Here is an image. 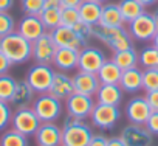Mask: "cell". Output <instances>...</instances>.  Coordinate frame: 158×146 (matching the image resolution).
I'll use <instances>...</instances> for the list:
<instances>
[{"label": "cell", "mask_w": 158, "mask_h": 146, "mask_svg": "<svg viewBox=\"0 0 158 146\" xmlns=\"http://www.w3.org/2000/svg\"><path fill=\"white\" fill-rule=\"evenodd\" d=\"M0 51L11 61L13 65L33 59V44L17 31L0 39Z\"/></svg>", "instance_id": "6da1fadb"}, {"label": "cell", "mask_w": 158, "mask_h": 146, "mask_svg": "<svg viewBox=\"0 0 158 146\" xmlns=\"http://www.w3.org/2000/svg\"><path fill=\"white\" fill-rule=\"evenodd\" d=\"M93 137V129L84 120L67 115L62 123V146H87Z\"/></svg>", "instance_id": "7a4b0ae2"}, {"label": "cell", "mask_w": 158, "mask_h": 146, "mask_svg": "<svg viewBox=\"0 0 158 146\" xmlns=\"http://www.w3.org/2000/svg\"><path fill=\"white\" fill-rule=\"evenodd\" d=\"M93 37L109 47L112 51L127 50L133 47V37L124 27H101L93 28Z\"/></svg>", "instance_id": "3957f363"}, {"label": "cell", "mask_w": 158, "mask_h": 146, "mask_svg": "<svg viewBox=\"0 0 158 146\" xmlns=\"http://www.w3.org/2000/svg\"><path fill=\"white\" fill-rule=\"evenodd\" d=\"M31 107L36 112L40 123H56L60 118L62 110H64L62 101L54 98L53 95H50L48 92L40 93L37 98H34Z\"/></svg>", "instance_id": "277c9868"}, {"label": "cell", "mask_w": 158, "mask_h": 146, "mask_svg": "<svg viewBox=\"0 0 158 146\" xmlns=\"http://www.w3.org/2000/svg\"><path fill=\"white\" fill-rule=\"evenodd\" d=\"M54 70L50 64H34L27 71V83L31 86V89L36 93H47L50 90V86L53 83Z\"/></svg>", "instance_id": "5b68a950"}, {"label": "cell", "mask_w": 158, "mask_h": 146, "mask_svg": "<svg viewBox=\"0 0 158 146\" xmlns=\"http://www.w3.org/2000/svg\"><path fill=\"white\" fill-rule=\"evenodd\" d=\"M127 31L136 41L152 42L155 33L158 31V27L155 24V19H153L152 13L144 11L141 16H138L136 19H133L132 22L127 24Z\"/></svg>", "instance_id": "8992f818"}, {"label": "cell", "mask_w": 158, "mask_h": 146, "mask_svg": "<svg viewBox=\"0 0 158 146\" xmlns=\"http://www.w3.org/2000/svg\"><path fill=\"white\" fill-rule=\"evenodd\" d=\"M121 118V110L118 106H110V104H101V103H96L93 110H92V115H90V120H92V124L101 131H110L116 126V123L119 121Z\"/></svg>", "instance_id": "52a82bcc"}, {"label": "cell", "mask_w": 158, "mask_h": 146, "mask_svg": "<svg viewBox=\"0 0 158 146\" xmlns=\"http://www.w3.org/2000/svg\"><path fill=\"white\" fill-rule=\"evenodd\" d=\"M40 126V120L37 118L36 112L33 110V107H19L13 112L11 117V127L16 129L17 132L30 137L34 135L36 131Z\"/></svg>", "instance_id": "ba28073f"}, {"label": "cell", "mask_w": 158, "mask_h": 146, "mask_svg": "<svg viewBox=\"0 0 158 146\" xmlns=\"http://www.w3.org/2000/svg\"><path fill=\"white\" fill-rule=\"evenodd\" d=\"M107 61V56L102 48L95 45H85L79 50L77 59V70L87 73H98L101 65Z\"/></svg>", "instance_id": "9c48e42d"}, {"label": "cell", "mask_w": 158, "mask_h": 146, "mask_svg": "<svg viewBox=\"0 0 158 146\" xmlns=\"http://www.w3.org/2000/svg\"><path fill=\"white\" fill-rule=\"evenodd\" d=\"M95 104H96V103H95L93 97L82 95V93H76V92H74L71 97H68V98L65 100L67 115H71V117L79 118V120L90 118Z\"/></svg>", "instance_id": "30bf717a"}, {"label": "cell", "mask_w": 158, "mask_h": 146, "mask_svg": "<svg viewBox=\"0 0 158 146\" xmlns=\"http://www.w3.org/2000/svg\"><path fill=\"white\" fill-rule=\"evenodd\" d=\"M33 44V59L37 64H53L57 45L54 44L50 31H45L40 37L31 42Z\"/></svg>", "instance_id": "8fae6325"}, {"label": "cell", "mask_w": 158, "mask_h": 146, "mask_svg": "<svg viewBox=\"0 0 158 146\" xmlns=\"http://www.w3.org/2000/svg\"><path fill=\"white\" fill-rule=\"evenodd\" d=\"M119 137L124 140L127 146H152L153 143V135L144 124L129 123L123 127Z\"/></svg>", "instance_id": "7c38bea8"}, {"label": "cell", "mask_w": 158, "mask_h": 146, "mask_svg": "<svg viewBox=\"0 0 158 146\" xmlns=\"http://www.w3.org/2000/svg\"><path fill=\"white\" fill-rule=\"evenodd\" d=\"M152 109L149 107L146 97H133L126 104V117L130 123L135 124H146Z\"/></svg>", "instance_id": "4fadbf2b"}, {"label": "cell", "mask_w": 158, "mask_h": 146, "mask_svg": "<svg viewBox=\"0 0 158 146\" xmlns=\"http://www.w3.org/2000/svg\"><path fill=\"white\" fill-rule=\"evenodd\" d=\"M34 138L37 146H62V127L56 123H40Z\"/></svg>", "instance_id": "5bb4252c"}, {"label": "cell", "mask_w": 158, "mask_h": 146, "mask_svg": "<svg viewBox=\"0 0 158 146\" xmlns=\"http://www.w3.org/2000/svg\"><path fill=\"white\" fill-rule=\"evenodd\" d=\"M54 44L57 45V48H74V50H81L82 47H85L81 39L77 37V34L74 33V30L71 27H64L59 25L54 30L50 31Z\"/></svg>", "instance_id": "9a60e30c"}, {"label": "cell", "mask_w": 158, "mask_h": 146, "mask_svg": "<svg viewBox=\"0 0 158 146\" xmlns=\"http://www.w3.org/2000/svg\"><path fill=\"white\" fill-rule=\"evenodd\" d=\"M73 86H74L76 93L95 97L99 86H101V83L96 76V73H87V71L77 70L73 75Z\"/></svg>", "instance_id": "2e32d148"}, {"label": "cell", "mask_w": 158, "mask_h": 146, "mask_svg": "<svg viewBox=\"0 0 158 146\" xmlns=\"http://www.w3.org/2000/svg\"><path fill=\"white\" fill-rule=\"evenodd\" d=\"M16 31H17L19 34H22L25 39H28L30 42H33V41H36L37 37H40L47 30H45V27H44V24H42V20H40L39 16L25 14V16L19 20Z\"/></svg>", "instance_id": "e0dca14e"}, {"label": "cell", "mask_w": 158, "mask_h": 146, "mask_svg": "<svg viewBox=\"0 0 158 146\" xmlns=\"http://www.w3.org/2000/svg\"><path fill=\"white\" fill-rule=\"evenodd\" d=\"M50 95H53L54 98L65 101L68 97H71L74 93V86H73V76L67 75L65 71H56L53 76V83L50 86L48 90Z\"/></svg>", "instance_id": "ac0fdd59"}, {"label": "cell", "mask_w": 158, "mask_h": 146, "mask_svg": "<svg viewBox=\"0 0 158 146\" xmlns=\"http://www.w3.org/2000/svg\"><path fill=\"white\" fill-rule=\"evenodd\" d=\"M77 59H79V50L74 48H57L53 65L59 71H71L77 68Z\"/></svg>", "instance_id": "d6986e66"}, {"label": "cell", "mask_w": 158, "mask_h": 146, "mask_svg": "<svg viewBox=\"0 0 158 146\" xmlns=\"http://www.w3.org/2000/svg\"><path fill=\"white\" fill-rule=\"evenodd\" d=\"M119 87L123 89V92H127V93H136L143 90V70L139 67L123 70Z\"/></svg>", "instance_id": "ffe728a7"}, {"label": "cell", "mask_w": 158, "mask_h": 146, "mask_svg": "<svg viewBox=\"0 0 158 146\" xmlns=\"http://www.w3.org/2000/svg\"><path fill=\"white\" fill-rule=\"evenodd\" d=\"M123 89L119 84H101L96 92V103L101 104H110V106H119L123 101Z\"/></svg>", "instance_id": "44dd1931"}, {"label": "cell", "mask_w": 158, "mask_h": 146, "mask_svg": "<svg viewBox=\"0 0 158 146\" xmlns=\"http://www.w3.org/2000/svg\"><path fill=\"white\" fill-rule=\"evenodd\" d=\"M34 93L36 92L31 89V86L27 83V79L17 81L16 90L13 93V98H11L10 104H13L16 109H19V107H28L34 101Z\"/></svg>", "instance_id": "7402d4cb"}, {"label": "cell", "mask_w": 158, "mask_h": 146, "mask_svg": "<svg viewBox=\"0 0 158 146\" xmlns=\"http://www.w3.org/2000/svg\"><path fill=\"white\" fill-rule=\"evenodd\" d=\"M77 11H79L81 22L96 27L99 24V19H101L102 3H96V2H92V0H84L81 3V6L77 8Z\"/></svg>", "instance_id": "603a6c76"}, {"label": "cell", "mask_w": 158, "mask_h": 146, "mask_svg": "<svg viewBox=\"0 0 158 146\" xmlns=\"http://www.w3.org/2000/svg\"><path fill=\"white\" fill-rule=\"evenodd\" d=\"M124 19L119 11L118 3H104L99 24L101 27H124Z\"/></svg>", "instance_id": "cb8c5ba5"}, {"label": "cell", "mask_w": 158, "mask_h": 146, "mask_svg": "<svg viewBox=\"0 0 158 146\" xmlns=\"http://www.w3.org/2000/svg\"><path fill=\"white\" fill-rule=\"evenodd\" d=\"M121 75H123V70L112 59H107L96 73L101 84H119Z\"/></svg>", "instance_id": "d4e9b609"}, {"label": "cell", "mask_w": 158, "mask_h": 146, "mask_svg": "<svg viewBox=\"0 0 158 146\" xmlns=\"http://www.w3.org/2000/svg\"><path fill=\"white\" fill-rule=\"evenodd\" d=\"M112 61H113L121 70H129V68H133V67H138V65H139L138 51L135 50V47L127 48V50L113 51Z\"/></svg>", "instance_id": "484cf974"}, {"label": "cell", "mask_w": 158, "mask_h": 146, "mask_svg": "<svg viewBox=\"0 0 158 146\" xmlns=\"http://www.w3.org/2000/svg\"><path fill=\"white\" fill-rule=\"evenodd\" d=\"M118 6H119V11H121L126 24L132 22L133 19H136L138 16H141L146 11V8L138 2V0H121L118 3Z\"/></svg>", "instance_id": "4316f807"}, {"label": "cell", "mask_w": 158, "mask_h": 146, "mask_svg": "<svg viewBox=\"0 0 158 146\" xmlns=\"http://www.w3.org/2000/svg\"><path fill=\"white\" fill-rule=\"evenodd\" d=\"M0 146H30L28 137L17 132L16 129H8L0 137Z\"/></svg>", "instance_id": "83f0119b"}, {"label": "cell", "mask_w": 158, "mask_h": 146, "mask_svg": "<svg viewBox=\"0 0 158 146\" xmlns=\"http://www.w3.org/2000/svg\"><path fill=\"white\" fill-rule=\"evenodd\" d=\"M138 61H139V65L143 67V70L158 67V48H155L153 45L144 47L138 53Z\"/></svg>", "instance_id": "f1b7e54d"}, {"label": "cell", "mask_w": 158, "mask_h": 146, "mask_svg": "<svg viewBox=\"0 0 158 146\" xmlns=\"http://www.w3.org/2000/svg\"><path fill=\"white\" fill-rule=\"evenodd\" d=\"M39 17H40L45 30L51 31L60 25V8H44L42 13L39 14Z\"/></svg>", "instance_id": "f546056e"}, {"label": "cell", "mask_w": 158, "mask_h": 146, "mask_svg": "<svg viewBox=\"0 0 158 146\" xmlns=\"http://www.w3.org/2000/svg\"><path fill=\"white\" fill-rule=\"evenodd\" d=\"M16 84L17 81L5 73V75H0V101H5V103H10L11 98H13V93L16 90Z\"/></svg>", "instance_id": "4dcf8cb0"}, {"label": "cell", "mask_w": 158, "mask_h": 146, "mask_svg": "<svg viewBox=\"0 0 158 146\" xmlns=\"http://www.w3.org/2000/svg\"><path fill=\"white\" fill-rule=\"evenodd\" d=\"M143 89L146 92L158 89V67L143 70Z\"/></svg>", "instance_id": "1f68e13d"}, {"label": "cell", "mask_w": 158, "mask_h": 146, "mask_svg": "<svg viewBox=\"0 0 158 146\" xmlns=\"http://www.w3.org/2000/svg\"><path fill=\"white\" fill-rule=\"evenodd\" d=\"M71 28L74 30V33L77 34V37L81 39V42L84 45H89V42L93 39V28H95L93 25H89V24H84V22L79 20Z\"/></svg>", "instance_id": "d6a6232c"}, {"label": "cell", "mask_w": 158, "mask_h": 146, "mask_svg": "<svg viewBox=\"0 0 158 146\" xmlns=\"http://www.w3.org/2000/svg\"><path fill=\"white\" fill-rule=\"evenodd\" d=\"M16 28H17L16 20H14V17L8 11L0 13V39L8 36V34H11V33H14Z\"/></svg>", "instance_id": "836d02e7"}, {"label": "cell", "mask_w": 158, "mask_h": 146, "mask_svg": "<svg viewBox=\"0 0 158 146\" xmlns=\"http://www.w3.org/2000/svg\"><path fill=\"white\" fill-rule=\"evenodd\" d=\"M81 20L77 8H60V25L64 27H73Z\"/></svg>", "instance_id": "e575fe53"}, {"label": "cell", "mask_w": 158, "mask_h": 146, "mask_svg": "<svg viewBox=\"0 0 158 146\" xmlns=\"http://www.w3.org/2000/svg\"><path fill=\"white\" fill-rule=\"evenodd\" d=\"M44 2L45 0H20V5L25 14L39 16L44 10Z\"/></svg>", "instance_id": "d590c367"}, {"label": "cell", "mask_w": 158, "mask_h": 146, "mask_svg": "<svg viewBox=\"0 0 158 146\" xmlns=\"http://www.w3.org/2000/svg\"><path fill=\"white\" fill-rule=\"evenodd\" d=\"M11 117H13V109L10 103L0 101V131L6 129L11 124Z\"/></svg>", "instance_id": "8d00e7d4"}, {"label": "cell", "mask_w": 158, "mask_h": 146, "mask_svg": "<svg viewBox=\"0 0 158 146\" xmlns=\"http://www.w3.org/2000/svg\"><path fill=\"white\" fill-rule=\"evenodd\" d=\"M144 126L149 129V132L152 135H158V110H155V112H152L149 115V118H147Z\"/></svg>", "instance_id": "74e56055"}, {"label": "cell", "mask_w": 158, "mask_h": 146, "mask_svg": "<svg viewBox=\"0 0 158 146\" xmlns=\"http://www.w3.org/2000/svg\"><path fill=\"white\" fill-rule=\"evenodd\" d=\"M146 101H147L149 107L152 109V112L158 110V89L146 92Z\"/></svg>", "instance_id": "f35d334b"}, {"label": "cell", "mask_w": 158, "mask_h": 146, "mask_svg": "<svg viewBox=\"0 0 158 146\" xmlns=\"http://www.w3.org/2000/svg\"><path fill=\"white\" fill-rule=\"evenodd\" d=\"M107 141H109V138L106 135H102V134H93V137H92V140L89 141L87 146H107Z\"/></svg>", "instance_id": "ab89813d"}, {"label": "cell", "mask_w": 158, "mask_h": 146, "mask_svg": "<svg viewBox=\"0 0 158 146\" xmlns=\"http://www.w3.org/2000/svg\"><path fill=\"white\" fill-rule=\"evenodd\" d=\"M11 61L0 51V75H5V73H8L10 71V68H11Z\"/></svg>", "instance_id": "60d3db41"}, {"label": "cell", "mask_w": 158, "mask_h": 146, "mask_svg": "<svg viewBox=\"0 0 158 146\" xmlns=\"http://www.w3.org/2000/svg\"><path fill=\"white\" fill-rule=\"evenodd\" d=\"M84 0H60L62 8H79Z\"/></svg>", "instance_id": "b9f144b4"}, {"label": "cell", "mask_w": 158, "mask_h": 146, "mask_svg": "<svg viewBox=\"0 0 158 146\" xmlns=\"http://www.w3.org/2000/svg\"><path fill=\"white\" fill-rule=\"evenodd\" d=\"M14 6V0H0V13L10 11Z\"/></svg>", "instance_id": "7bdbcfd3"}, {"label": "cell", "mask_w": 158, "mask_h": 146, "mask_svg": "<svg viewBox=\"0 0 158 146\" xmlns=\"http://www.w3.org/2000/svg\"><path fill=\"white\" fill-rule=\"evenodd\" d=\"M107 146H127L124 143V140L118 135V137H110L109 141H107Z\"/></svg>", "instance_id": "ee69618b"}, {"label": "cell", "mask_w": 158, "mask_h": 146, "mask_svg": "<svg viewBox=\"0 0 158 146\" xmlns=\"http://www.w3.org/2000/svg\"><path fill=\"white\" fill-rule=\"evenodd\" d=\"M44 8H62L60 0H45V2H44Z\"/></svg>", "instance_id": "f6af8a7d"}, {"label": "cell", "mask_w": 158, "mask_h": 146, "mask_svg": "<svg viewBox=\"0 0 158 146\" xmlns=\"http://www.w3.org/2000/svg\"><path fill=\"white\" fill-rule=\"evenodd\" d=\"M138 2L144 6V8H149V6H153L158 3V0H138Z\"/></svg>", "instance_id": "bcb514c9"}, {"label": "cell", "mask_w": 158, "mask_h": 146, "mask_svg": "<svg viewBox=\"0 0 158 146\" xmlns=\"http://www.w3.org/2000/svg\"><path fill=\"white\" fill-rule=\"evenodd\" d=\"M152 16H153V19H155V24H156V27H158V6L152 11Z\"/></svg>", "instance_id": "7dc6e473"}, {"label": "cell", "mask_w": 158, "mask_h": 146, "mask_svg": "<svg viewBox=\"0 0 158 146\" xmlns=\"http://www.w3.org/2000/svg\"><path fill=\"white\" fill-rule=\"evenodd\" d=\"M152 45H153L155 48H158V31L155 33V36H153V39H152Z\"/></svg>", "instance_id": "c3c4849f"}, {"label": "cell", "mask_w": 158, "mask_h": 146, "mask_svg": "<svg viewBox=\"0 0 158 146\" xmlns=\"http://www.w3.org/2000/svg\"><path fill=\"white\" fill-rule=\"evenodd\" d=\"M92 2H96V3H102V5H104L107 0H92Z\"/></svg>", "instance_id": "681fc988"}]
</instances>
